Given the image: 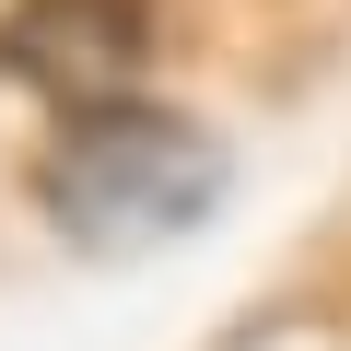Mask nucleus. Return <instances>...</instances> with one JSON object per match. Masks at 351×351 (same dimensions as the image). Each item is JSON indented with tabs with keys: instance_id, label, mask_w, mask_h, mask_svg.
Here are the masks:
<instances>
[{
	"instance_id": "nucleus-1",
	"label": "nucleus",
	"mask_w": 351,
	"mask_h": 351,
	"mask_svg": "<svg viewBox=\"0 0 351 351\" xmlns=\"http://www.w3.org/2000/svg\"><path fill=\"white\" fill-rule=\"evenodd\" d=\"M36 199H47V223H59L82 258H152V246H176V234L223 199V152H211L188 117L117 94V106H82V117L59 129Z\"/></svg>"
},
{
	"instance_id": "nucleus-2",
	"label": "nucleus",
	"mask_w": 351,
	"mask_h": 351,
	"mask_svg": "<svg viewBox=\"0 0 351 351\" xmlns=\"http://www.w3.org/2000/svg\"><path fill=\"white\" fill-rule=\"evenodd\" d=\"M0 59H12L59 117L117 106L152 59V0H12L0 12Z\"/></svg>"
}]
</instances>
